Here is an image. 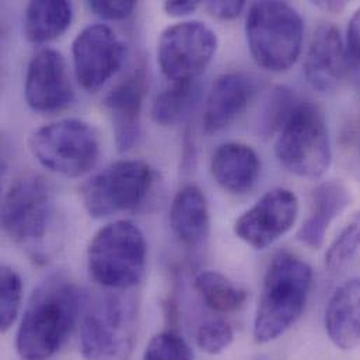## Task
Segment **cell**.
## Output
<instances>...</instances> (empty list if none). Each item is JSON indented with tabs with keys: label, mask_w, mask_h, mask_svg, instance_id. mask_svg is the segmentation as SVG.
Returning <instances> with one entry per match:
<instances>
[{
	"label": "cell",
	"mask_w": 360,
	"mask_h": 360,
	"mask_svg": "<svg viewBox=\"0 0 360 360\" xmlns=\"http://www.w3.org/2000/svg\"><path fill=\"white\" fill-rule=\"evenodd\" d=\"M351 193L340 180L320 184L311 195V209L297 231V238L313 250L324 245L330 226L349 206Z\"/></svg>",
	"instance_id": "ac0fdd59"
},
{
	"label": "cell",
	"mask_w": 360,
	"mask_h": 360,
	"mask_svg": "<svg viewBox=\"0 0 360 360\" xmlns=\"http://www.w3.org/2000/svg\"><path fill=\"white\" fill-rule=\"evenodd\" d=\"M127 48L117 32L105 24L83 28L72 44L76 77L89 93L103 89L121 69Z\"/></svg>",
	"instance_id": "8fae6325"
},
{
	"label": "cell",
	"mask_w": 360,
	"mask_h": 360,
	"mask_svg": "<svg viewBox=\"0 0 360 360\" xmlns=\"http://www.w3.org/2000/svg\"><path fill=\"white\" fill-rule=\"evenodd\" d=\"M234 341L231 326L221 319H210L202 323L196 333V344L199 349L209 355L224 352Z\"/></svg>",
	"instance_id": "4316f807"
},
{
	"label": "cell",
	"mask_w": 360,
	"mask_h": 360,
	"mask_svg": "<svg viewBox=\"0 0 360 360\" xmlns=\"http://www.w3.org/2000/svg\"><path fill=\"white\" fill-rule=\"evenodd\" d=\"M348 53L360 65V8H358L349 20L347 32Z\"/></svg>",
	"instance_id": "4dcf8cb0"
},
{
	"label": "cell",
	"mask_w": 360,
	"mask_h": 360,
	"mask_svg": "<svg viewBox=\"0 0 360 360\" xmlns=\"http://www.w3.org/2000/svg\"><path fill=\"white\" fill-rule=\"evenodd\" d=\"M148 244L142 230L129 220L101 227L87 248V268L101 286L125 290L136 286L145 274Z\"/></svg>",
	"instance_id": "277c9868"
},
{
	"label": "cell",
	"mask_w": 360,
	"mask_h": 360,
	"mask_svg": "<svg viewBox=\"0 0 360 360\" xmlns=\"http://www.w3.org/2000/svg\"><path fill=\"white\" fill-rule=\"evenodd\" d=\"M297 104L299 100L296 98L295 93L286 86H276L272 89L259 112V134L264 136H271L275 132H279Z\"/></svg>",
	"instance_id": "cb8c5ba5"
},
{
	"label": "cell",
	"mask_w": 360,
	"mask_h": 360,
	"mask_svg": "<svg viewBox=\"0 0 360 360\" xmlns=\"http://www.w3.org/2000/svg\"><path fill=\"white\" fill-rule=\"evenodd\" d=\"M24 97L35 112H56L72 104L75 91L68 73L65 58L60 52L42 48L30 60Z\"/></svg>",
	"instance_id": "4fadbf2b"
},
{
	"label": "cell",
	"mask_w": 360,
	"mask_h": 360,
	"mask_svg": "<svg viewBox=\"0 0 360 360\" xmlns=\"http://www.w3.org/2000/svg\"><path fill=\"white\" fill-rule=\"evenodd\" d=\"M313 286V269L300 257L278 254L269 264L254 319V338L268 344L282 337L302 317Z\"/></svg>",
	"instance_id": "7a4b0ae2"
},
{
	"label": "cell",
	"mask_w": 360,
	"mask_h": 360,
	"mask_svg": "<svg viewBox=\"0 0 360 360\" xmlns=\"http://www.w3.org/2000/svg\"><path fill=\"white\" fill-rule=\"evenodd\" d=\"M275 155L279 163L297 177L309 180L323 177L333 162L324 112L313 103L299 101L279 131Z\"/></svg>",
	"instance_id": "5b68a950"
},
{
	"label": "cell",
	"mask_w": 360,
	"mask_h": 360,
	"mask_svg": "<svg viewBox=\"0 0 360 360\" xmlns=\"http://www.w3.org/2000/svg\"><path fill=\"white\" fill-rule=\"evenodd\" d=\"M244 1H207V11L220 20H233L237 18L244 10Z\"/></svg>",
	"instance_id": "f546056e"
},
{
	"label": "cell",
	"mask_w": 360,
	"mask_h": 360,
	"mask_svg": "<svg viewBox=\"0 0 360 360\" xmlns=\"http://www.w3.org/2000/svg\"><path fill=\"white\" fill-rule=\"evenodd\" d=\"M28 149L46 170L77 179L90 173L100 158L97 131L80 120H63L34 131Z\"/></svg>",
	"instance_id": "8992f818"
},
{
	"label": "cell",
	"mask_w": 360,
	"mask_h": 360,
	"mask_svg": "<svg viewBox=\"0 0 360 360\" xmlns=\"http://www.w3.org/2000/svg\"><path fill=\"white\" fill-rule=\"evenodd\" d=\"M143 360H192V351L180 334L165 331L150 340Z\"/></svg>",
	"instance_id": "83f0119b"
},
{
	"label": "cell",
	"mask_w": 360,
	"mask_h": 360,
	"mask_svg": "<svg viewBox=\"0 0 360 360\" xmlns=\"http://www.w3.org/2000/svg\"><path fill=\"white\" fill-rule=\"evenodd\" d=\"M22 297V282L18 272L8 266H1L0 274V324L6 333L15 323Z\"/></svg>",
	"instance_id": "484cf974"
},
{
	"label": "cell",
	"mask_w": 360,
	"mask_h": 360,
	"mask_svg": "<svg viewBox=\"0 0 360 360\" xmlns=\"http://www.w3.org/2000/svg\"><path fill=\"white\" fill-rule=\"evenodd\" d=\"M135 1L132 0H120V1H103L93 0L87 1V7L105 20H125L135 10Z\"/></svg>",
	"instance_id": "f1b7e54d"
},
{
	"label": "cell",
	"mask_w": 360,
	"mask_h": 360,
	"mask_svg": "<svg viewBox=\"0 0 360 360\" xmlns=\"http://www.w3.org/2000/svg\"><path fill=\"white\" fill-rule=\"evenodd\" d=\"M82 295L69 279L53 275L32 292L15 334L21 360L55 356L72 334L80 311Z\"/></svg>",
	"instance_id": "6da1fadb"
},
{
	"label": "cell",
	"mask_w": 360,
	"mask_h": 360,
	"mask_svg": "<svg viewBox=\"0 0 360 360\" xmlns=\"http://www.w3.org/2000/svg\"><path fill=\"white\" fill-rule=\"evenodd\" d=\"M257 91V80L243 72L220 76L212 86L202 117L206 134H216L229 127L248 105Z\"/></svg>",
	"instance_id": "2e32d148"
},
{
	"label": "cell",
	"mask_w": 360,
	"mask_h": 360,
	"mask_svg": "<svg viewBox=\"0 0 360 360\" xmlns=\"http://www.w3.org/2000/svg\"><path fill=\"white\" fill-rule=\"evenodd\" d=\"M313 4L324 13L330 14H341L347 8L345 1H314Z\"/></svg>",
	"instance_id": "d6a6232c"
},
{
	"label": "cell",
	"mask_w": 360,
	"mask_h": 360,
	"mask_svg": "<svg viewBox=\"0 0 360 360\" xmlns=\"http://www.w3.org/2000/svg\"><path fill=\"white\" fill-rule=\"evenodd\" d=\"M198 6H199V1L184 0V1H166L163 7L169 15L182 17V15H188L192 11H195L198 8Z\"/></svg>",
	"instance_id": "1f68e13d"
},
{
	"label": "cell",
	"mask_w": 360,
	"mask_h": 360,
	"mask_svg": "<svg viewBox=\"0 0 360 360\" xmlns=\"http://www.w3.org/2000/svg\"><path fill=\"white\" fill-rule=\"evenodd\" d=\"M245 37L258 66L269 72H285L302 53L304 21L286 1H257L247 13Z\"/></svg>",
	"instance_id": "3957f363"
},
{
	"label": "cell",
	"mask_w": 360,
	"mask_h": 360,
	"mask_svg": "<svg viewBox=\"0 0 360 360\" xmlns=\"http://www.w3.org/2000/svg\"><path fill=\"white\" fill-rule=\"evenodd\" d=\"M210 172L214 181L227 192L244 195L252 191L261 174L257 152L244 143L227 142L212 155Z\"/></svg>",
	"instance_id": "e0dca14e"
},
{
	"label": "cell",
	"mask_w": 360,
	"mask_h": 360,
	"mask_svg": "<svg viewBox=\"0 0 360 360\" xmlns=\"http://www.w3.org/2000/svg\"><path fill=\"white\" fill-rule=\"evenodd\" d=\"M299 199L286 188L264 193L234 223V234L255 250H265L285 236L296 223Z\"/></svg>",
	"instance_id": "7c38bea8"
},
{
	"label": "cell",
	"mask_w": 360,
	"mask_h": 360,
	"mask_svg": "<svg viewBox=\"0 0 360 360\" xmlns=\"http://www.w3.org/2000/svg\"><path fill=\"white\" fill-rule=\"evenodd\" d=\"M156 181L155 170L142 160H120L98 172L80 188L87 213L94 219L136 210Z\"/></svg>",
	"instance_id": "52a82bcc"
},
{
	"label": "cell",
	"mask_w": 360,
	"mask_h": 360,
	"mask_svg": "<svg viewBox=\"0 0 360 360\" xmlns=\"http://www.w3.org/2000/svg\"><path fill=\"white\" fill-rule=\"evenodd\" d=\"M360 250V210L354 213L326 252V266L330 272L345 268Z\"/></svg>",
	"instance_id": "d4e9b609"
},
{
	"label": "cell",
	"mask_w": 360,
	"mask_h": 360,
	"mask_svg": "<svg viewBox=\"0 0 360 360\" xmlns=\"http://www.w3.org/2000/svg\"><path fill=\"white\" fill-rule=\"evenodd\" d=\"M170 224L184 245L198 247L207 238L210 216L202 189L186 185L177 192L170 209Z\"/></svg>",
	"instance_id": "ffe728a7"
},
{
	"label": "cell",
	"mask_w": 360,
	"mask_h": 360,
	"mask_svg": "<svg viewBox=\"0 0 360 360\" xmlns=\"http://www.w3.org/2000/svg\"><path fill=\"white\" fill-rule=\"evenodd\" d=\"M53 216V196L39 176H22L7 189L1 205V227L14 243L35 251L44 243Z\"/></svg>",
	"instance_id": "ba28073f"
},
{
	"label": "cell",
	"mask_w": 360,
	"mask_h": 360,
	"mask_svg": "<svg viewBox=\"0 0 360 360\" xmlns=\"http://www.w3.org/2000/svg\"><path fill=\"white\" fill-rule=\"evenodd\" d=\"M73 18L72 3L65 0L30 1L24 13V35L32 44L60 37Z\"/></svg>",
	"instance_id": "44dd1931"
},
{
	"label": "cell",
	"mask_w": 360,
	"mask_h": 360,
	"mask_svg": "<svg viewBox=\"0 0 360 360\" xmlns=\"http://www.w3.org/2000/svg\"><path fill=\"white\" fill-rule=\"evenodd\" d=\"M148 91V77L142 69L118 83L104 98L120 152L135 146L141 136V112Z\"/></svg>",
	"instance_id": "9a60e30c"
},
{
	"label": "cell",
	"mask_w": 360,
	"mask_h": 360,
	"mask_svg": "<svg viewBox=\"0 0 360 360\" xmlns=\"http://www.w3.org/2000/svg\"><path fill=\"white\" fill-rule=\"evenodd\" d=\"M326 331L333 344L351 351L360 344V278L341 283L326 309Z\"/></svg>",
	"instance_id": "d6986e66"
},
{
	"label": "cell",
	"mask_w": 360,
	"mask_h": 360,
	"mask_svg": "<svg viewBox=\"0 0 360 360\" xmlns=\"http://www.w3.org/2000/svg\"><path fill=\"white\" fill-rule=\"evenodd\" d=\"M135 345V316L117 296L97 299L80 326V352L84 360H129Z\"/></svg>",
	"instance_id": "9c48e42d"
},
{
	"label": "cell",
	"mask_w": 360,
	"mask_h": 360,
	"mask_svg": "<svg viewBox=\"0 0 360 360\" xmlns=\"http://www.w3.org/2000/svg\"><path fill=\"white\" fill-rule=\"evenodd\" d=\"M195 289L203 303L217 313H236L244 307L248 292L216 271H202L195 278Z\"/></svg>",
	"instance_id": "7402d4cb"
},
{
	"label": "cell",
	"mask_w": 360,
	"mask_h": 360,
	"mask_svg": "<svg viewBox=\"0 0 360 360\" xmlns=\"http://www.w3.org/2000/svg\"><path fill=\"white\" fill-rule=\"evenodd\" d=\"M348 70V49L334 24L316 28L304 59V75L313 89L327 93L335 90Z\"/></svg>",
	"instance_id": "5bb4252c"
},
{
	"label": "cell",
	"mask_w": 360,
	"mask_h": 360,
	"mask_svg": "<svg viewBox=\"0 0 360 360\" xmlns=\"http://www.w3.org/2000/svg\"><path fill=\"white\" fill-rule=\"evenodd\" d=\"M200 97L199 80L176 82L162 91L152 108V117L162 127H172L189 117Z\"/></svg>",
	"instance_id": "603a6c76"
},
{
	"label": "cell",
	"mask_w": 360,
	"mask_h": 360,
	"mask_svg": "<svg viewBox=\"0 0 360 360\" xmlns=\"http://www.w3.org/2000/svg\"><path fill=\"white\" fill-rule=\"evenodd\" d=\"M217 49L214 31L191 20L166 28L158 42V62L163 75L176 82L198 80Z\"/></svg>",
	"instance_id": "30bf717a"
}]
</instances>
